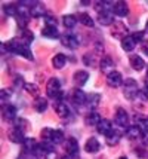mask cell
Returning <instances> with one entry per match:
<instances>
[{"mask_svg": "<svg viewBox=\"0 0 148 159\" xmlns=\"http://www.w3.org/2000/svg\"><path fill=\"white\" fill-rule=\"evenodd\" d=\"M52 64H53V67L58 70L64 69L65 64H67V57L64 55V54H57V55L52 58Z\"/></svg>", "mask_w": 148, "mask_h": 159, "instance_id": "obj_21", "label": "cell"}, {"mask_svg": "<svg viewBox=\"0 0 148 159\" xmlns=\"http://www.w3.org/2000/svg\"><path fill=\"white\" fill-rule=\"evenodd\" d=\"M19 36H21V40H24L27 45H30L31 42L34 40V34L30 31L28 28H21L19 30Z\"/></svg>", "mask_w": 148, "mask_h": 159, "instance_id": "obj_28", "label": "cell"}, {"mask_svg": "<svg viewBox=\"0 0 148 159\" xmlns=\"http://www.w3.org/2000/svg\"><path fill=\"white\" fill-rule=\"evenodd\" d=\"M44 21H46V25H52V27H57V24H58V20L53 15H46Z\"/></svg>", "mask_w": 148, "mask_h": 159, "instance_id": "obj_37", "label": "cell"}, {"mask_svg": "<svg viewBox=\"0 0 148 159\" xmlns=\"http://www.w3.org/2000/svg\"><path fill=\"white\" fill-rule=\"evenodd\" d=\"M99 149H101V144H99V141L95 137H91V139L86 141L85 150L87 153H96V152H99Z\"/></svg>", "mask_w": 148, "mask_h": 159, "instance_id": "obj_14", "label": "cell"}, {"mask_svg": "<svg viewBox=\"0 0 148 159\" xmlns=\"http://www.w3.org/2000/svg\"><path fill=\"white\" fill-rule=\"evenodd\" d=\"M135 45H136V42L132 39V36H126V37L121 39V48L126 52H132L135 49Z\"/></svg>", "mask_w": 148, "mask_h": 159, "instance_id": "obj_22", "label": "cell"}, {"mask_svg": "<svg viewBox=\"0 0 148 159\" xmlns=\"http://www.w3.org/2000/svg\"><path fill=\"white\" fill-rule=\"evenodd\" d=\"M142 129L138 126V125H132L130 128H127L126 129V135L129 140H136L139 139V137H142Z\"/></svg>", "mask_w": 148, "mask_h": 159, "instance_id": "obj_17", "label": "cell"}, {"mask_svg": "<svg viewBox=\"0 0 148 159\" xmlns=\"http://www.w3.org/2000/svg\"><path fill=\"white\" fill-rule=\"evenodd\" d=\"M24 88H25V91H27V92H30V94H31V95H34V97L39 94L37 85H34V83H25V86H24Z\"/></svg>", "mask_w": 148, "mask_h": 159, "instance_id": "obj_36", "label": "cell"}, {"mask_svg": "<svg viewBox=\"0 0 148 159\" xmlns=\"http://www.w3.org/2000/svg\"><path fill=\"white\" fill-rule=\"evenodd\" d=\"M144 31H135V33H132V39H133L136 43H139V42L144 40Z\"/></svg>", "mask_w": 148, "mask_h": 159, "instance_id": "obj_39", "label": "cell"}, {"mask_svg": "<svg viewBox=\"0 0 148 159\" xmlns=\"http://www.w3.org/2000/svg\"><path fill=\"white\" fill-rule=\"evenodd\" d=\"M61 159H73V156H70V155H65V156H62Z\"/></svg>", "mask_w": 148, "mask_h": 159, "instance_id": "obj_45", "label": "cell"}, {"mask_svg": "<svg viewBox=\"0 0 148 159\" xmlns=\"http://www.w3.org/2000/svg\"><path fill=\"white\" fill-rule=\"evenodd\" d=\"M27 137H24V131L21 129H18V128H14L12 131L9 132V140L12 141V143H24Z\"/></svg>", "mask_w": 148, "mask_h": 159, "instance_id": "obj_13", "label": "cell"}, {"mask_svg": "<svg viewBox=\"0 0 148 159\" xmlns=\"http://www.w3.org/2000/svg\"><path fill=\"white\" fill-rule=\"evenodd\" d=\"M130 66H132V69L138 70V71L147 67L145 61H144V60H142V57H139V55H132L130 57Z\"/></svg>", "mask_w": 148, "mask_h": 159, "instance_id": "obj_20", "label": "cell"}, {"mask_svg": "<svg viewBox=\"0 0 148 159\" xmlns=\"http://www.w3.org/2000/svg\"><path fill=\"white\" fill-rule=\"evenodd\" d=\"M73 79H74L76 86L82 88V86L87 82V79H89V73H87V71H85V70H78V71H76V73H74V77H73Z\"/></svg>", "mask_w": 148, "mask_h": 159, "instance_id": "obj_10", "label": "cell"}, {"mask_svg": "<svg viewBox=\"0 0 148 159\" xmlns=\"http://www.w3.org/2000/svg\"><path fill=\"white\" fill-rule=\"evenodd\" d=\"M62 22L67 28H74L76 24H77V16H76V15H65Z\"/></svg>", "mask_w": 148, "mask_h": 159, "instance_id": "obj_30", "label": "cell"}, {"mask_svg": "<svg viewBox=\"0 0 148 159\" xmlns=\"http://www.w3.org/2000/svg\"><path fill=\"white\" fill-rule=\"evenodd\" d=\"M99 100H101V95H99V94H93V92H92V94L87 95V103L86 104L91 107V111H93V109L99 104Z\"/></svg>", "mask_w": 148, "mask_h": 159, "instance_id": "obj_27", "label": "cell"}, {"mask_svg": "<svg viewBox=\"0 0 148 159\" xmlns=\"http://www.w3.org/2000/svg\"><path fill=\"white\" fill-rule=\"evenodd\" d=\"M119 159H127V158H126V156H120Z\"/></svg>", "mask_w": 148, "mask_h": 159, "instance_id": "obj_46", "label": "cell"}, {"mask_svg": "<svg viewBox=\"0 0 148 159\" xmlns=\"http://www.w3.org/2000/svg\"><path fill=\"white\" fill-rule=\"evenodd\" d=\"M145 28H147V31H148V21H147V24H145Z\"/></svg>", "mask_w": 148, "mask_h": 159, "instance_id": "obj_47", "label": "cell"}, {"mask_svg": "<svg viewBox=\"0 0 148 159\" xmlns=\"http://www.w3.org/2000/svg\"><path fill=\"white\" fill-rule=\"evenodd\" d=\"M22 144H24V150H25V152L34 153L36 149H37V146H39V143H37L34 139H30V137H27V139H25V141H24Z\"/></svg>", "mask_w": 148, "mask_h": 159, "instance_id": "obj_26", "label": "cell"}, {"mask_svg": "<svg viewBox=\"0 0 148 159\" xmlns=\"http://www.w3.org/2000/svg\"><path fill=\"white\" fill-rule=\"evenodd\" d=\"M27 126H28V125H27V120H25V119H16V120H15V128H18V129H21V131H24Z\"/></svg>", "mask_w": 148, "mask_h": 159, "instance_id": "obj_38", "label": "cell"}, {"mask_svg": "<svg viewBox=\"0 0 148 159\" xmlns=\"http://www.w3.org/2000/svg\"><path fill=\"white\" fill-rule=\"evenodd\" d=\"M44 159H58V155L55 152H52V153H49V155H46Z\"/></svg>", "mask_w": 148, "mask_h": 159, "instance_id": "obj_42", "label": "cell"}, {"mask_svg": "<svg viewBox=\"0 0 148 159\" xmlns=\"http://www.w3.org/2000/svg\"><path fill=\"white\" fill-rule=\"evenodd\" d=\"M98 131L101 132V134H104V135H108L110 132L113 131V124L108 120V119H102L101 122L98 124Z\"/></svg>", "mask_w": 148, "mask_h": 159, "instance_id": "obj_18", "label": "cell"}, {"mask_svg": "<svg viewBox=\"0 0 148 159\" xmlns=\"http://www.w3.org/2000/svg\"><path fill=\"white\" fill-rule=\"evenodd\" d=\"M65 152L73 158H76L78 155V143L76 139H68L65 141Z\"/></svg>", "mask_w": 148, "mask_h": 159, "instance_id": "obj_8", "label": "cell"}, {"mask_svg": "<svg viewBox=\"0 0 148 159\" xmlns=\"http://www.w3.org/2000/svg\"><path fill=\"white\" fill-rule=\"evenodd\" d=\"M102 119H101V116H99L98 111H91L87 116H86V124L89 125V126H98V124L101 122Z\"/></svg>", "mask_w": 148, "mask_h": 159, "instance_id": "obj_24", "label": "cell"}, {"mask_svg": "<svg viewBox=\"0 0 148 159\" xmlns=\"http://www.w3.org/2000/svg\"><path fill=\"white\" fill-rule=\"evenodd\" d=\"M136 153H138V156H147L148 158V153L144 152V150H136Z\"/></svg>", "mask_w": 148, "mask_h": 159, "instance_id": "obj_44", "label": "cell"}, {"mask_svg": "<svg viewBox=\"0 0 148 159\" xmlns=\"http://www.w3.org/2000/svg\"><path fill=\"white\" fill-rule=\"evenodd\" d=\"M53 131H55V129H50V128H43V129H42L43 140H44V141H46V140H48V141H50V140H52V135H53Z\"/></svg>", "mask_w": 148, "mask_h": 159, "instance_id": "obj_35", "label": "cell"}, {"mask_svg": "<svg viewBox=\"0 0 148 159\" xmlns=\"http://www.w3.org/2000/svg\"><path fill=\"white\" fill-rule=\"evenodd\" d=\"M46 91H48V95H49L50 98L59 100V97H61V82H59V79H57V77L49 79Z\"/></svg>", "mask_w": 148, "mask_h": 159, "instance_id": "obj_3", "label": "cell"}, {"mask_svg": "<svg viewBox=\"0 0 148 159\" xmlns=\"http://www.w3.org/2000/svg\"><path fill=\"white\" fill-rule=\"evenodd\" d=\"M46 9L42 3H36L34 6L31 7V16H36V18H40V16H46Z\"/></svg>", "mask_w": 148, "mask_h": 159, "instance_id": "obj_25", "label": "cell"}, {"mask_svg": "<svg viewBox=\"0 0 148 159\" xmlns=\"http://www.w3.org/2000/svg\"><path fill=\"white\" fill-rule=\"evenodd\" d=\"M139 94V88H138V83L135 79H126L125 83H123V95L127 98V100H133V98L138 97Z\"/></svg>", "mask_w": 148, "mask_h": 159, "instance_id": "obj_2", "label": "cell"}, {"mask_svg": "<svg viewBox=\"0 0 148 159\" xmlns=\"http://www.w3.org/2000/svg\"><path fill=\"white\" fill-rule=\"evenodd\" d=\"M113 14L117 16H126L129 14V6L126 2H116L113 6Z\"/></svg>", "mask_w": 148, "mask_h": 159, "instance_id": "obj_9", "label": "cell"}, {"mask_svg": "<svg viewBox=\"0 0 148 159\" xmlns=\"http://www.w3.org/2000/svg\"><path fill=\"white\" fill-rule=\"evenodd\" d=\"M3 12L7 16H16L18 15V7L15 6V5H5L3 6Z\"/></svg>", "mask_w": 148, "mask_h": 159, "instance_id": "obj_33", "label": "cell"}, {"mask_svg": "<svg viewBox=\"0 0 148 159\" xmlns=\"http://www.w3.org/2000/svg\"><path fill=\"white\" fill-rule=\"evenodd\" d=\"M9 95H11V92L7 89H2V92H0V100H2V103H6Z\"/></svg>", "mask_w": 148, "mask_h": 159, "instance_id": "obj_40", "label": "cell"}, {"mask_svg": "<svg viewBox=\"0 0 148 159\" xmlns=\"http://www.w3.org/2000/svg\"><path fill=\"white\" fill-rule=\"evenodd\" d=\"M6 46L11 52L18 54V55H21V57H25L28 60H33V54H31L30 46L24 40H21V39H12V40H9L6 43Z\"/></svg>", "mask_w": 148, "mask_h": 159, "instance_id": "obj_1", "label": "cell"}, {"mask_svg": "<svg viewBox=\"0 0 148 159\" xmlns=\"http://www.w3.org/2000/svg\"><path fill=\"white\" fill-rule=\"evenodd\" d=\"M53 109L57 111L58 116H61V118H67L68 115H70V109H68V106L67 104H64L62 101H57L55 106H53Z\"/></svg>", "mask_w": 148, "mask_h": 159, "instance_id": "obj_16", "label": "cell"}, {"mask_svg": "<svg viewBox=\"0 0 148 159\" xmlns=\"http://www.w3.org/2000/svg\"><path fill=\"white\" fill-rule=\"evenodd\" d=\"M98 22L101 25H111L114 22V16L110 11H104L98 14Z\"/></svg>", "mask_w": 148, "mask_h": 159, "instance_id": "obj_12", "label": "cell"}, {"mask_svg": "<svg viewBox=\"0 0 148 159\" xmlns=\"http://www.w3.org/2000/svg\"><path fill=\"white\" fill-rule=\"evenodd\" d=\"M142 143H144L145 146H148V131L142 132Z\"/></svg>", "mask_w": 148, "mask_h": 159, "instance_id": "obj_41", "label": "cell"}, {"mask_svg": "<svg viewBox=\"0 0 148 159\" xmlns=\"http://www.w3.org/2000/svg\"><path fill=\"white\" fill-rule=\"evenodd\" d=\"M50 141H52L53 144H59V143H62V141H64V132L59 131V129H55Z\"/></svg>", "mask_w": 148, "mask_h": 159, "instance_id": "obj_34", "label": "cell"}, {"mask_svg": "<svg viewBox=\"0 0 148 159\" xmlns=\"http://www.w3.org/2000/svg\"><path fill=\"white\" fill-rule=\"evenodd\" d=\"M107 83L111 88H119L120 85H123V76L119 71H111L110 75H107Z\"/></svg>", "mask_w": 148, "mask_h": 159, "instance_id": "obj_5", "label": "cell"}, {"mask_svg": "<svg viewBox=\"0 0 148 159\" xmlns=\"http://www.w3.org/2000/svg\"><path fill=\"white\" fill-rule=\"evenodd\" d=\"M120 139H121V135H120V132L119 131H111L108 135H105V141H107V144L108 146H116V144H119V141Z\"/></svg>", "mask_w": 148, "mask_h": 159, "instance_id": "obj_23", "label": "cell"}, {"mask_svg": "<svg viewBox=\"0 0 148 159\" xmlns=\"http://www.w3.org/2000/svg\"><path fill=\"white\" fill-rule=\"evenodd\" d=\"M34 107H36V110L39 111V113H43V111L48 109V100H46V98L39 97L34 101Z\"/></svg>", "mask_w": 148, "mask_h": 159, "instance_id": "obj_29", "label": "cell"}, {"mask_svg": "<svg viewBox=\"0 0 148 159\" xmlns=\"http://www.w3.org/2000/svg\"><path fill=\"white\" fill-rule=\"evenodd\" d=\"M113 67H114V61L110 57H104V58L101 60V62H99L101 71H102V73H107V75H110L111 71H114Z\"/></svg>", "mask_w": 148, "mask_h": 159, "instance_id": "obj_11", "label": "cell"}, {"mask_svg": "<svg viewBox=\"0 0 148 159\" xmlns=\"http://www.w3.org/2000/svg\"><path fill=\"white\" fill-rule=\"evenodd\" d=\"M142 51L145 52V55H148V40L142 43Z\"/></svg>", "mask_w": 148, "mask_h": 159, "instance_id": "obj_43", "label": "cell"}, {"mask_svg": "<svg viewBox=\"0 0 148 159\" xmlns=\"http://www.w3.org/2000/svg\"><path fill=\"white\" fill-rule=\"evenodd\" d=\"M114 122L119 125V126H126L129 124V116H127V113L125 109H121L119 107L117 110H116V115H114Z\"/></svg>", "mask_w": 148, "mask_h": 159, "instance_id": "obj_6", "label": "cell"}, {"mask_svg": "<svg viewBox=\"0 0 148 159\" xmlns=\"http://www.w3.org/2000/svg\"><path fill=\"white\" fill-rule=\"evenodd\" d=\"M73 101L76 104H78V106H83V104L87 103V95L80 88H77V89L73 92Z\"/></svg>", "mask_w": 148, "mask_h": 159, "instance_id": "obj_15", "label": "cell"}, {"mask_svg": "<svg viewBox=\"0 0 148 159\" xmlns=\"http://www.w3.org/2000/svg\"><path fill=\"white\" fill-rule=\"evenodd\" d=\"M136 124L141 128L142 131H148V116H144V115H138L136 116Z\"/></svg>", "mask_w": 148, "mask_h": 159, "instance_id": "obj_31", "label": "cell"}, {"mask_svg": "<svg viewBox=\"0 0 148 159\" xmlns=\"http://www.w3.org/2000/svg\"><path fill=\"white\" fill-rule=\"evenodd\" d=\"M42 36L43 37H48V39H58L59 37V31L57 27H52V25H46L42 30Z\"/></svg>", "mask_w": 148, "mask_h": 159, "instance_id": "obj_19", "label": "cell"}, {"mask_svg": "<svg viewBox=\"0 0 148 159\" xmlns=\"http://www.w3.org/2000/svg\"><path fill=\"white\" fill-rule=\"evenodd\" d=\"M78 21L83 24V25H86V27H93V20H92V16L89 14H82L80 16H78Z\"/></svg>", "mask_w": 148, "mask_h": 159, "instance_id": "obj_32", "label": "cell"}, {"mask_svg": "<svg viewBox=\"0 0 148 159\" xmlns=\"http://www.w3.org/2000/svg\"><path fill=\"white\" fill-rule=\"evenodd\" d=\"M2 116H3L5 120L12 122L15 119V116H16V107L12 106V104H5L3 109H2Z\"/></svg>", "mask_w": 148, "mask_h": 159, "instance_id": "obj_7", "label": "cell"}, {"mask_svg": "<svg viewBox=\"0 0 148 159\" xmlns=\"http://www.w3.org/2000/svg\"><path fill=\"white\" fill-rule=\"evenodd\" d=\"M61 43L70 49H76V48H78V45H80L78 39L74 34H71V33H67V34L61 36Z\"/></svg>", "mask_w": 148, "mask_h": 159, "instance_id": "obj_4", "label": "cell"}]
</instances>
